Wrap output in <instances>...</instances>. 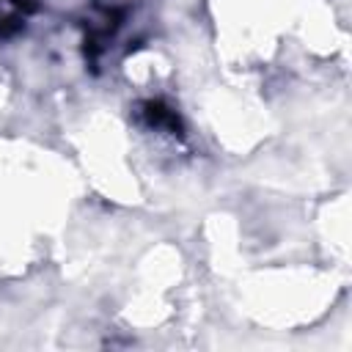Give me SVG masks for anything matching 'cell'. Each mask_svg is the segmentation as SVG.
Here are the masks:
<instances>
[{
  "label": "cell",
  "mask_w": 352,
  "mask_h": 352,
  "mask_svg": "<svg viewBox=\"0 0 352 352\" xmlns=\"http://www.w3.org/2000/svg\"><path fill=\"white\" fill-rule=\"evenodd\" d=\"M138 113H140V121L148 129H162V132H170V135H182L184 132L179 113L170 104H165L162 99H146V102H140L138 104Z\"/></svg>",
  "instance_id": "1"
},
{
  "label": "cell",
  "mask_w": 352,
  "mask_h": 352,
  "mask_svg": "<svg viewBox=\"0 0 352 352\" xmlns=\"http://www.w3.org/2000/svg\"><path fill=\"white\" fill-rule=\"evenodd\" d=\"M36 8V0H0V41L16 36Z\"/></svg>",
  "instance_id": "2"
}]
</instances>
